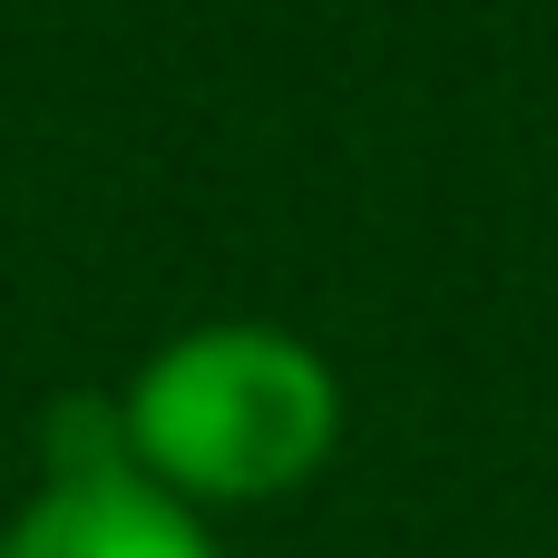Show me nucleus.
Returning a JSON list of instances; mask_svg holds the SVG:
<instances>
[{"label":"nucleus","instance_id":"nucleus-1","mask_svg":"<svg viewBox=\"0 0 558 558\" xmlns=\"http://www.w3.org/2000/svg\"><path fill=\"white\" fill-rule=\"evenodd\" d=\"M118 422H128V461L167 500H186L196 520L275 510V500H294L304 481L333 471L343 373L294 324L216 314V324L167 333L118 383Z\"/></svg>","mask_w":558,"mask_h":558},{"label":"nucleus","instance_id":"nucleus-2","mask_svg":"<svg viewBox=\"0 0 558 558\" xmlns=\"http://www.w3.org/2000/svg\"><path fill=\"white\" fill-rule=\"evenodd\" d=\"M0 558H226V549H216V520L167 500L137 461H118V471L39 481L0 520Z\"/></svg>","mask_w":558,"mask_h":558}]
</instances>
